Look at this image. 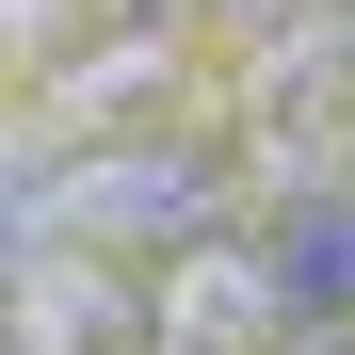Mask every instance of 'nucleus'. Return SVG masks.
Wrapping results in <instances>:
<instances>
[{
	"label": "nucleus",
	"instance_id": "3",
	"mask_svg": "<svg viewBox=\"0 0 355 355\" xmlns=\"http://www.w3.org/2000/svg\"><path fill=\"white\" fill-rule=\"evenodd\" d=\"M178 49L194 33H97L65 81H33V146H65V162H97V146H130V130H178Z\"/></svg>",
	"mask_w": 355,
	"mask_h": 355
},
{
	"label": "nucleus",
	"instance_id": "1",
	"mask_svg": "<svg viewBox=\"0 0 355 355\" xmlns=\"http://www.w3.org/2000/svg\"><path fill=\"white\" fill-rule=\"evenodd\" d=\"M65 243H97V259H194V243H226V146L210 130H130V146H97V162H65Z\"/></svg>",
	"mask_w": 355,
	"mask_h": 355
},
{
	"label": "nucleus",
	"instance_id": "4",
	"mask_svg": "<svg viewBox=\"0 0 355 355\" xmlns=\"http://www.w3.org/2000/svg\"><path fill=\"white\" fill-rule=\"evenodd\" d=\"M17 355H146V275L97 243L17 259Z\"/></svg>",
	"mask_w": 355,
	"mask_h": 355
},
{
	"label": "nucleus",
	"instance_id": "8",
	"mask_svg": "<svg viewBox=\"0 0 355 355\" xmlns=\"http://www.w3.org/2000/svg\"><path fill=\"white\" fill-rule=\"evenodd\" d=\"M323 33H339V65H355V0H323Z\"/></svg>",
	"mask_w": 355,
	"mask_h": 355
},
{
	"label": "nucleus",
	"instance_id": "9",
	"mask_svg": "<svg viewBox=\"0 0 355 355\" xmlns=\"http://www.w3.org/2000/svg\"><path fill=\"white\" fill-rule=\"evenodd\" d=\"M339 194H355V178H339Z\"/></svg>",
	"mask_w": 355,
	"mask_h": 355
},
{
	"label": "nucleus",
	"instance_id": "2",
	"mask_svg": "<svg viewBox=\"0 0 355 355\" xmlns=\"http://www.w3.org/2000/svg\"><path fill=\"white\" fill-rule=\"evenodd\" d=\"M275 339H291V275H275L259 226H226V243L146 275V355H275Z\"/></svg>",
	"mask_w": 355,
	"mask_h": 355
},
{
	"label": "nucleus",
	"instance_id": "6",
	"mask_svg": "<svg viewBox=\"0 0 355 355\" xmlns=\"http://www.w3.org/2000/svg\"><path fill=\"white\" fill-rule=\"evenodd\" d=\"M0 17H17V65L33 81H65V0H0Z\"/></svg>",
	"mask_w": 355,
	"mask_h": 355
},
{
	"label": "nucleus",
	"instance_id": "5",
	"mask_svg": "<svg viewBox=\"0 0 355 355\" xmlns=\"http://www.w3.org/2000/svg\"><path fill=\"white\" fill-rule=\"evenodd\" d=\"M259 243H275V275H291V323H355V194L275 210Z\"/></svg>",
	"mask_w": 355,
	"mask_h": 355
},
{
	"label": "nucleus",
	"instance_id": "7",
	"mask_svg": "<svg viewBox=\"0 0 355 355\" xmlns=\"http://www.w3.org/2000/svg\"><path fill=\"white\" fill-rule=\"evenodd\" d=\"M275 355H355V323H291V339H275Z\"/></svg>",
	"mask_w": 355,
	"mask_h": 355
}]
</instances>
